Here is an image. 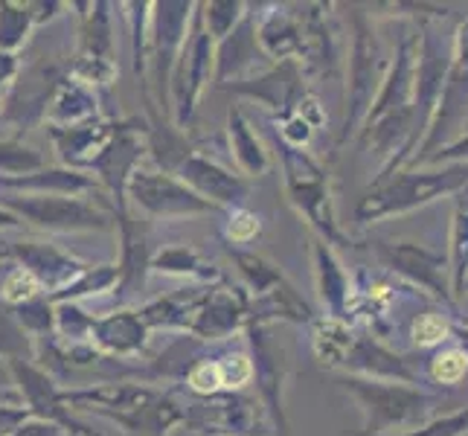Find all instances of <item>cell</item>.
Masks as SVG:
<instances>
[{"mask_svg":"<svg viewBox=\"0 0 468 436\" xmlns=\"http://www.w3.org/2000/svg\"><path fill=\"white\" fill-rule=\"evenodd\" d=\"M44 169V154L18 140H0V177H21Z\"/></svg>","mask_w":468,"mask_h":436,"instance_id":"obj_37","label":"cell"},{"mask_svg":"<svg viewBox=\"0 0 468 436\" xmlns=\"http://www.w3.org/2000/svg\"><path fill=\"white\" fill-rule=\"evenodd\" d=\"M117 120L111 117H96L88 122H79V125H68V128H58V125H47L53 143H56V152L58 157L68 164V169H90L100 154L108 149V143L117 137L120 132Z\"/></svg>","mask_w":468,"mask_h":436,"instance_id":"obj_22","label":"cell"},{"mask_svg":"<svg viewBox=\"0 0 468 436\" xmlns=\"http://www.w3.org/2000/svg\"><path fill=\"white\" fill-rule=\"evenodd\" d=\"M303 24V50H300V70L305 79H337L341 76V29L329 18V6L305 4L297 6Z\"/></svg>","mask_w":468,"mask_h":436,"instance_id":"obj_15","label":"cell"},{"mask_svg":"<svg viewBox=\"0 0 468 436\" xmlns=\"http://www.w3.org/2000/svg\"><path fill=\"white\" fill-rule=\"evenodd\" d=\"M312 265H314L317 297L323 303V309H326V317H337L349 323L352 297H355L352 273H346L344 262L337 260L332 245H326V241L317 236H312Z\"/></svg>","mask_w":468,"mask_h":436,"instance_id":"obj_23","label":"cell"},{"mask_svg":"<svg viewBox=\"0 0 468 436\" xmlns=\"http://www.w3.org/2000/svg\"><path fill=\"white\" fill-rule=\"evenodd\" d=\"M149 271H160V273H175V277H192L201 280L207 285L221 282V271L216 265H209L198 250H192L189 245H172L164 248L160 253L152 256V268Z\"/></svg>","mask_w":468,"mask_h":436,"instance_id":"obj_31","label":"cell"},{"mask_svg":"<svg viewBox=\"0 0 468 436\" xmlns=\"http://www.w3.org/2000/svg\"><path fill=\"white\" fill-rule=\"evenodd\" d=\"M230 260H236L241 280L250 294V326H271V323H312V305L300 297V291L285 280V273L268 262L265 256L228 248Z\"/></svg>","mask_w":468,"mask_h":436,"instance_id":"obj_5","label":"cell"},{"mask_svg":"<svg viewBox=\"0 0 468 436\" xmlns=\"http://www.w3.org/2000/svg\"><path fill=\"white\" fill-rule=\"evenodd\" d=\"M36 297H44V288L41 282L32 277V273L21 265H12L4 280H0V300H4L9 309H18V305L36 300Z\"/></svg>","mask_w":468,"mask_h":436,"instance_id":"obj_38","label":"cell"},{"mask_svg":"<svg viewBox=\"0 0 468 436\" xmlns=\"http://www.w3.org/2000/svg\"><path fill=\"white\" fill-rule=\"evenodd\" d=\"M213 61H216V41L204 29L201 12L196 4L192 27L184 38L181 53L175 58L172 79H169V96H172L169 111L175 114V128H184L192 120V114H196L201 93L209 79H213Z\"/></svg>","mask_w":468,"mask_h":436,"instance_id":"obj_8","label":"cell"},{"mask_svg":"<svg viewBox=\"0 0 468 436\" xmlns=\"http://www.w3.org/2000/svg\"><path fill=\"white\" fill-rule=\"evenodd\" d=\"M465 125H468V15L457 24L454 38H451V64H448L437 114H433V122L422 145L416 149L405 169L422 166L437 149L465 134Z\"/></svg>","mask_w":468,"mask_h":436,"instance_id":"obj_6","label":"cell"},{"mask_svg":"<svg viewBox=\"0 0 468 436\" xmlns=\"http://www.w3.org/2000/svg\"><path fill=\"white\" fill-rule=\"evenodd\" d=\"M36 27L29 4H0V53H12Z\"/></svg>","mask_w":468,"mask_h":436,"instance_id":"obj_34","label":"cell"},{"mask_svg":"<svg viewBox=\"0 0 468 436\" xmlns=\"http://www.w3.org/2000/svg\"><path fill=\"white\" fill-rule=\"evenodd\" d=\"M387 436H468V408H460L445 416H433L422 428H413L405 433H387Z\"/></svg>","mask_w":468,"mask_h":436,"instance_id":"obj_41","label":"cell"},{"mask_svg":"<svg viewBox=\"0 0 468 436\" xmlns=\"http://www.w3.org/2000/svg\"><path fill=\"white\" fill-rule=\"evenodd\" d=\"M248 344H250V361H253V378L260 387V401L271 419L277 436H292L288 431V413H285V384L292 378V361L285 349L273 341L271 326H248Z\"/></svg>","mask_w":468,"mask_h":436,"instance_id":"obj_11","label":"cell"},{"mask_svg":"<svg viewBox=\"0 0 468 436\" xmlns=\"http://www.w3.org/2000/svg\"><path fill=\"white\" fill-rule=\"evenodd\" d=\"M468 294V280H465V285H463V297Z\"/></svg>","mask_w":468,"mask_h":436,"instance_id":"obj_50","label":"cell"},{"mask_svg":"<svg viewBox=\"0 0 468 436\" xmlns=\"http://www.w3.org/2000/svg\"><path fill=\"white\" fill-rule=\"evenodd\" d=\"M4 228H21V218L0 207V230H4Z\"/></svg>","mask_w":468,"mask_h":436,"instance_id":"obj_49","label":"cell"},{"mask_svg":"<svg viewBox=\"0 0 468 436\" xmlns=\"http://www.w3.org/2000/svg\"><path fill=\"white\" fill-rule=\"evenodd\" d=\"M0 358L4 361H32L36 341L18 326L12 309H0Z\"/></svg>","mask_w":468,"mask_h":436,"instance_id":"obj_35","label":"cell"},{"mask_svg":"<svg viewBox=\"0 0 468 436\" xmlns=\"http://www.w3.org/2000/svg\"><path fill=\"white\" fill-rule=\"evenodd\" d=\"M125 198H132L143 213L152 218H186V216H209L221 213V207L204 201L189 186L166 172L134 169L125 184Z\"/></svg>","mask_w":468,"mask_h":436,"instance_id":"obj_12","label":"cell"},{"mask_svg":"<svg viewBox=\"0 0 468 436\" xmlns=\"http://www.w3.org/2000/svg\"><path fill=\"white\" fill-rule=\"evenodd\" d=\"M250 326V294L245 285H230L221 280L207 285L204 300L192 320L189 335L196 341H228L236 332Z\"/></svg>","mask_w":468,"mask_h":436,"instance_id":"obj_14","label":"cell"},{"mask_svg":"<svg viewBox=\"0 0 468 436\" xmlns=\"http://www.w3.org/2000/svg\"><path fill=\"white\" fill-rule=\"evenodd\" d=\"M448 271L454 300L463 297V285L468 280V186L454 196V216H451L448 233Z\"/></svg>","mask_w":468,"mask_h":436,"instance_id":"obj_30","label":"cell"},{"mask_svg":"<svg viewBox=\"0 0 468 436\" xmlns=\"http://www.w3.org/2000/svg\"><path fill=\"white\" fill-rule=\"evenodd\" d=\"M96 117H100V105H96L93 88L82 85L73 76L61 79L58 88L50 96V102H47V111H44L47 125H58V128L79 125V122H88Z\"/></svg>","mask_w":468,"mask_h":436,"instance_id":"obj_26","label":"cell"},{"mask_svg":"<svg viewBox=\"0 0 468 436\" xmlns=\"http://www.w3.org/2000/svg\"><path fill=\"white\" fill-rule=\"evenodd\" d=\"M335 384L358 401V408L364 410V431L355 436H387L422 428L433 419V408L442 401L437 393H428L425 387L416 384L376 381L344 373L335 376Z\"/></svg>","mask_w":468,"mask_h":436,"instance_id":"obj_2","label":"cell"},{"mask_svg":"<svg viewBox=\"0 0 468 436\" xmlns=\"http://www.w3.org/2000/svg\"><path fill=\"white\" fill-rule=\"evenodd\" d=\"M248 4H239V0H213V4H198L204 29L209 32V38L216 44L221 38H228L230 32L236 29V24L245 18Z\"/></svg>","mask_w":468,"mask_h":436,"instance_id":"obj_33","label":"cell"},{"mask_svg":"<svg viewBox=\"0 0 468 436\" xmlns=\"http://www.w3.org/2000/svg\"><path fill=\"white\" fill-rule=\"evenodd\" d=\"M18 70H21L18 56H15V53H0V93H4L6 88H12Z\"/></svg>","mask_w":468,"mask_h":436,"instance_id":"obj_46","label":"cell"},{"mask_svg":"<svg viewBox=\"0 0 468 436\" xmlns=\"http://www.w3.org/2000/svg\"><path fill=\"white\" fill-rule=\"evenodd\" d=\"M90 12L82 18L79 32V53L70 68V76L82 85H111L117 76L114 64V38H111V15L108 4H90Z\"/></svg>","mask_w":468,"mask_h":436,"instance_id":"obj_16","label":"cell"},{"mask_svg":"<svg viewBox=\"0 0 468 436\" xmlns=\"http://www.w3.org/2000/svg\"><path fill=\"white\" fill-rule=\"evenodd\" d=\"M228 134H230V157H233V172L241 177H260L271 169V154L250 128V120L239 105L230 108L228 114Z\"/></svg>","mask_w":468,"mask_h":436,"instance_id":"obj_27","label":"cell"},{"mask_svg":"<svg viewBox=\"0 0 468 436\" xmlns=\"http://www.w3.org/2000/svg\"><path fill=\"white\" fill-rule=\"evenodd\" d=\"M265 64L268 58L260 50V41H256V21L248 12L230 36L216 44L213 82H218V88L245 82V79L260 76V68H265Z\"/></svg>","mask_w":468,"mask_h":436,"instance_id":"obj_20","label":"cell"},{"mask_svg":"<svg viewBox=\"0 0 468 436\" xmlns=\"http://www.w3.org/2000/svg\"><path fill=\"white\" fill-rule=\"evenodd\" d=\"M0 189H21L24 196H85L93 189V177L68 166H44L21 177H0Z\"/></svg>","mask_w":468,"mask_h":436,"instance_id":"obj_28","label":"cell"},{"mask_svg":"<svg viewBox=\"0 0 468 436\" xmlns=\"http://www.w3.org/2000/svg\"><path fill=\"white\" fill-rule=\"evenodd\" d=\"M224 90L248 96V100L260 102V105H268L273 114H277L273 120L294 114L297 105L303 102V96L312 93L309 79L303 76L297 61H280V64H273V68L262 70L260 76L245 79V82L224 85Z\"/></svg>","mask_w":468,"mask_h":436,"instance_id":"obj_18","label":"cell"},{"mask_svg":"<svg viewBox=\"0 0 468 436\" xmlns=\"http://www.w3.org/2000/svg\"><path fill=\"white\" fill-rule=\"evenodd\" d=\"M29 408L24 405L21 393H12L6 399H0V436H12L18 431L27 419H29Z\"/></svg>","mask_w":468,"mask_h":436,"instance_id":"obj_43","label":"cell"},{"mask_svg":"<svg viewBox=\"0 0 468 436\" xmlns=\"http://www.w3.org/2000/svg\"><path fill=\"white\" fill-rule=\"evenodd\" d=\"M390 70V56H387L384 44L376 32L373 15L361 6H352V47H349V85H346V114L341 134H337L335 149L358 134V128L373 108L376 96Z\"/></svg>","mask_w":468,"mask_h":436,"instance_id":"obj_4","label":"cell"},{"mask_svg":"<svg viewBox=\"0 0 468 436\" xmlns=\"http://www.w3.org/2000/svg\"><path fill=\"white\" fill-rule=\"evenodd\" d=\"M445 164H465L468 166V132L433 152L422 166H445Z\"/></svg>","mask_w":468,"mask_h":436,"instance_id":"obj_44","label":"cell"},{"mask_svg":"<svg viewBox=\"0 0 468 436\" xmlns=\"http://www.w3.org/2000/svg\"><path fill=\"white\" fill-rule=\"evenodd\" d=\"M120 282V268L117 265H90L82 277H79L73 285H68L58 294L47 297L50 303H73V300H82L90 294H102V291H114Z\"/></svg>","mask_w":468,"mask_h":436,"instance_id":"obj_32","label":"cell"},{"mask_svg":"<svg viewBox=\"0 0 468 436\" xmlns=\"http://www.w3.org/2000/svg\"><path fill=\"white\" fill-rule=\"evenodd\" d=\"M64 428H58L56 422H47V419H38V416H29L27 422L15 431L12 436H61Z\"/></svg>","mask_w":468,"mask_h":436,"instance_id":"obj_45","label":"cell"},{"mask_svg":"<svg viewBox=\"0 0 468 436\" xmlns=\"http://www.w3.org/2000/svg\"><path fill=\"white\" fill-rule=\"evenodd\" d=\"M369 250L376 253L384 273H390L399 282L416 288L419 294L437 300L442 309L457 314V300L451 291L448 256L431 250L419 241H369Z\"/></svg>","mask_w":468,"mask_h":436,"instance_id":"obj_7","label":"cell"},{"mask_svg":"<svg viewBox=\"0 0 468 436\" xmlns=\"http://www.w3.org/2000/svg\"><path fill=\"white\" fill-rule=\"evenodd\" d=\"M253 15V12H250ZM256 21V41L268 61H297L303 50V24L297 6H268Z\"/></svg>","mask_w":468,"mask_h":436,"instance_id":"obj_25","label":"cell"},{"mask_svg":"<svg viewBox=\"0 0 468 436\" xmlns=\"http://www.w3.org/2000/svg\"><path fill=\"white\" fill-rule=\"evenodd\" d=\"M18 326L29 335V337H53L56 335V305L47 297H36L18 309H12Z\"/></svg>","mask_w":468,"mask_h":436,"instance_id":"obj_36","label":"cell"},{"mask_svg":"<svg viewBox=\"0 0 468 436\" xmlns=\"http://www.w3.org/2000/svg\"><path fill=\"white\" fill-rule=\"evenodd\" d=\"M468 186V166L465 164H445V166H416L399 169L390 177L373 181L355 207V221L367 228L384 218L408 216L413 209H422L440 198L457 196Z\"/></svg>","mask_w":468,"mask_h":436,"instance_id":"obj_1","label":"cell"},{"mask_svg":"<svg viewBox=\"0 0 468 436\" xmlns=\"http://www.w3.org/2000/svg\"><path fill=\"white\" fill-rule=\"evenodd\" d=\"M262 224H260V216L250 213L245 207H233L228 213V239L230 245H248L256 236H260Z\"/></svg>","mask_w":468,"mask_h":436,"instance_id":"obj_42","label":"cell"},{"mask_svg":"<svg viewBox=\"0 0 468 436\" xmlns=\"http://www.w3.org/2000/svg\"><path fill=\"white\" fill-rule=\"evenodd\" d=\"M451 337H454L457 349L468 358V320L465 323H454V326H451Z\"/></svg>","mask_w":468,"mask_h":436,"instance_id":"obj_47","label":"cell"},{"mask_svg":"<svg viewBox=\"0 0 468 436\" xmlns=\"http://www.w3.org/2000/svg\"><path fill=\"white\" fill-rule=\"evenodd\" d=\"M280 152H282V186L288 204L297 209V216L305 218L309 230L326 241V245L352 248L355 241L341 230L335 216L329 169L305 149H292V145L280 143Z\"/></svg>","mask_w":468,"mask_h":436,"instance_id":"obj_3","label":"cell"},{"mask_svg":"<svg viewBox=\"0 0 468 436\" xmlns=\"http://www.w3.org/2000/svg\"><path fill=\"white\" fill-rule=\"evenodd\" d=\"M6 256H9L6 250H0V260H6Z\"/></svg>","mask_w":468,"mask_h":436,"instance_id":"obj_51","label":"cell"},{"mask_svg":"<svg viewBox=\"0 0 468 436\" xmlns=\"http://www.w3.org/2000/svg\"><path fill=\"white\" fill-rule=\"evenodd\" d=\"M465 373H468V358L457 346L442 349L428 361V376L437 384H448V387L460 384L465 378Z\"/></svg>","mask_w":468,"mask_h":436,"instance_id":"obj_40","label":"cell"},{"mask_svg":"<svg viewBox=\"0 0 468 436\" xmlns=\"http://www.w3.org/2000/svg\"><path fill=\"white\" fill-rule=\"evenodd\" d=\"M0 207L50 233H85L114 228V216L93 207V201H85L82 196H9L0 201Z\"/></svg>","mask_w":468,"mask_h":436,"instance_id":"obj_9","label":"cell"},{"mask_svg":"<svg viewBox=\"0 0 468 436\" xmlns=\"http://www.w3.org/2000/svg\"><path fill=\"white\" fill-rule=\"evenodd\" d=\"M312 352H314V361L320 367L332 369V373H341V367L346 361V352L352 346V337H355V326L346 320H337V317H314L312 323Z\"/></svg>","mask_w":468,"mask_h":436,"instance_id":"obj_29","label":"cell"},{"mask_svg":"<svg viewBox=\"0 0 468 436\" xmlns=\"http://www.w3.org/2000/svg\"><path fill=\"white\" fill-rule=\"evenodd\" d=\"M12 387H15L12 369H9L6 361H0V396H4V393H12Z\"/></svg>","mask_w":468,"mask_h":436,"instance_id":"obj_48","label":"cell"},{"mask_svg":"<svg viewBox=\"0 0 468 436\" xmlns=\"http://www.w3.org/2000/svg\"><path fill=\"white\" fill-rule=\"evenodd\" d=\"M152 24H149V53H152V64H154V85L160 93V105L169 114V79H172V68L175 58L181 53L184 38L189 32V21L196 15V4H154L152 6ZM146 53V56H149Z\"/></svg>","mask_w":468,"mask_h":436,"instance_id":"obj_13","label":"cell"},{"mask_svg":"<svg viewBox=\"0 0 468 436\" xmlns=\"http://www.w3.org/2000/svg\"><path fill=\"white\" fill-rule=\"evenodd\" d=\"M186 425L213 436H268L271 419L262 401L241 393H218L184 405Z\"/></svg>","mask_w":468,"mask_h":436,"instance_id":"obj_10","label":"cell"},{"mask_svg":"<svg viewBox=\"0 0 468 436\" xmlns=\"http://www.w3.org/2000/svg\"><path fill=\"white\" fill-rule=\"evenodd\" d=\"M96 436H102V433H96Z\"/></svg>","mask_w":468,"mask_h":436,"instance_id":"obj_52","label":"cell"},{"mask_svg":"<svg viewBox=\"0 0 468 436\" xmlns=\"http://www.w3.org/2000/svg\"><path fill=\"white\" fill-rule=\"evenodd\" d=\"M6 253L15 256V262L27 268L41 282L44 291H50L47 297L73 285L90 268L85 262H79L76 256L58 250L56 245H41V241H9Z\"/></svg>","mask_w":468,"mask_h":436,"instance_id":"obj_21","label":"cell"},{"mask_svg":"<svg viewBox=\"0 0 468 436\" xmlns=\"http://www.w3.org/2000/svg\"><path fill=\"white\" fill-rule=\"evenodd\" d=\"M146 335H149V329L137 312L120 309L105 317H93L88 344L100 355H105V358L122 361V358H132V355H140L146 349Z\"/></svg>","mask_w":468,"mask_h":436,"instance_id":"obj_24","label":"cell"},{"mask_svg":"<svg viewBox=\"0 0 468 436\" xmlns=\"http://www.w3.org/2000/svg\"><path fill=\"white\" fill-rule=\"evenodd\" d=\"M451 326H454V323H451L442 312H422L410 323V337L419 349H433V346L451 341Z\"/></svg>","mask_w":468,"mask_h":436,"instance_id":"obj_39","label":"cell"},{"mask_svg":"<svg viewBox=\"0 0 468 436\" xmlns=\"http://www.w3.org/2000/svg\"><path fill=\"white\" fill-rule=\"evenodd\" d=\"M344 376L376 378V381H399V384H422V373L413 367L408 355L387 346L381 337L367 329H355L352 346L341 367Z\"/></svg>","mask_w":468,"mask_h":436,"instance_id":"obj_17","label":"cell"},{"mask_svg":"<svg viewBox=\"0 0 468 436\" xmlns=\"http://www.w3.org/2000/svg\"><path fill=\"white\" fill-rule=\"evenodd\" d=\"M184 186H189L196 196L216 207H241V201L248 198L250 184L233 169L218 166L213 157H207L201 152H192L181 166L175 169V175Z\"/></svg>","mask_w":468,"mask_h":436,"instance_id":"obj_19","label":"cell"}]
</instances>
